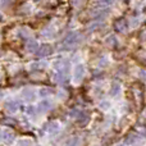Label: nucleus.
I'll list each match as a JSON object with an SVG mask.
<instances>
[{"mask_svg": "<svg viewBox=\"0 0 146 146\" xmlns=\"http://www.w3.org/2000/svg\"><path fill=\"white\" fill-rule=\"evenodd\" d=\"M83 77H85V67L83 64H77L73 69V82L74 83H80L82 82Z\"/></svg>", "mask_w": 146, "mask_h": 146, "instance_id": "nucleus-2", "label": "nucleus"}, {"mask_svg": "<svg viewBox=\"0 0 146 146\" xmlns=\"http://www.w3.org/2000/svg\"><path fill=\"white\" fill-rule=\"evenodd\" d=\"M80 3H82V0H80ZM76 4H78V0H76Z\"/></svg>", "mask_w": 146, "mask_h": 146, "instance_id": "nucleus-17", "label": "nucleus"}, {"mask_svg": "<svg viewBox=\"0 0 146 146\" xmlns=\"http://www.w3.org/2000/svg\"><path fill=\"white\" fill-rule=\"evenodd\" d=\"M115 27H117V30L118 31H126V28H127V22L124 19H119V21H117V23H115Z\"/></svg>", "mask_w": 146, "mask_h": 146, "instance_id": "nucleus-9", "label": "nucleus"}, {"mask_svg": "<svg viewBox=\"0 0 146 146\" xmlns=\"http://www.w3.org/2000/svg\"><path fill=\"white\" fill-rule=\"evenodd\" d=\"M50 101L49 100H42L41 103H38V106H37V110H40V111H45V110H48L49 108H50Z\"/></svg>", "mask_w": 146, "mask_h": 146, "instance_id": "nucleus-7", "label": "nucleus"}, {"mask_svg": "<svg viewBox=\"0 0 146 146\" xmlns=\"http://www.w3.org/2000/svg\"><path fill=\"white\" fill-rule=\"evenodd\" d=\"M119 92H121V85L117 83V82H114L113 85H111V87H110V95L111 96H117Z\"/></svg>", "mask_w": 146, "mask_h": 146, "instance_id": "nucleus-8", "label": "nucleus"}, {"mask_svg": "<svg viewBox=\"0 0 146 146\" xmlns=\"http://www.w3.org/2000/svg\"><path fill=\"white\" fill-rule=\"evenodd\" d=\"M100 106H101L103 109H108L109 106H110V103H109V101H103V103L100 104Z\"/></svg>", "mask_w": 146, "mask_h": 146, "instance_id": "nucleus-14", "label": "nucleus"}, {"mask_svg": "<svg viewBox=\"0 0 146 146\" xmlns=\"http://www.w3.org/2000/svg\"><path fill=\"white\" fill-rule=\"evenodd\" d=\"M26 49H27L28 53H37L38 51V44L36 42L35 40H28L27 45H26Z\"/></svg>", "mask_w": 146, "mask_h": 146, "instance_id": "nucleus-6", "label": "nucleus"}, {"mask_svg": "<svg viewBox=\"0 0 146 146\" xmlns=\"http://www.w3.org/2000/svg\"><path fill=\"white\" fill-rule=\"evenodd\" d=\"M44 66H45V63H42V62H36V63L30 64V68L31 69H40V68H42Z\"/></svg>", "mask_w": 146, "mask_h": 146, "instance_id": "nucleus-11", "label": "nucleus"}, {"mask_svg": "<svg viewBox=\"0 0 146 146\" xmlns=\"http://www.w3.org/2000/svg\"><path fill=\"white\" fill-rule=\"evenodd\" d=\"M51 53H53V49H51V46L42 45L41 48H38V51L36 54H37L38 56H49Z\"/></svg>", "mask_w": 146, "mask_h": 146, "instance_id": "nucleus-3", "label": "nucleus"}, {"mask_svg": "<svg viewBox=\"0 0 146 146\" xmlns=\"http://www.w3.org/2000/svg\"><path fill=\"white\" fill-rule=\"evenodd\" d=\"M140 77H141L142 80L146 81V72H145V71H141V72H140Z\"/></svg>", "mask_w": 146, "mask_h": 146, "instance_id": "nucleus-15", "label": "nucleus"}, {"mask_svg": "<svg viewBox=\"0 0 146 146\" xmlns=\"http://www.w3.org/2000/svg\"><path fill=\"white\" fill-rule=\"evenodd\" d=\"M1 99H3V92L0 91V100H1Z\"/></svg>", "mask_w": 146, "mask_h": 146, "instance_id": "nucleus-16", "label": "nucleus"}, {"mask_svg": "<svg viewBox=\"0 0 146 146\" xmlns=\"http://www.w3.org/2000/svg\"><path fill=\"white\" fill-rule=\"evenodd\" d=\"M22 96L26 99V100L32 101V100H35V98H36V92H35V90H32V88H25V90L22 91Z\"/></svg>", "mask_w": 146, "mask_h": 146, "instance_id": "nucleus-4", "label": "nucleus"}, {"mask_svg": "<svg viewBox=\"0 0 146 146\" xmlns=\"http://www.w3.org/2000/svg\"><path fill=\"white\" fill-rule=\"evenodd\" d=\"M58 128H59V124L53 122V123H50V126L48 127V132H55Z\"/></svg>", "mask_w": 146, "mask_h": 146, "instance_id": "nucleus-13", "label": "nucleus"}, {"mask_svg": "<svg viewBox=\"0 0 146 146\" xmlns=\"http://www.w3.org/2000/svg\"><path fill=\"white\" fill-rule=\"evenodd\" d=\"M50 94H51V90H50V88H48V87H42V88H40V90H38V95H40L41 98L49 96Z\"/></svg>", "mask_w": 146, "mask_h": 146, "instance_id": "nucleus-10", "label": "nucleus"}, {"mask_svg": "<svg viewBox=\"0 0 146 146\" xmlns=\"http://www.w3.org/2000/svg\"><path fill=\"white\" fill-rule=\"evenodd\" d=\"M81 41H82V36L78 32H72L64 38L63 46L64 48H73V46H77Z\"/></svg>", "mask_w": 146, "mask_h": 146, "instance_id": "nucleus-1", "label": "nucleus"}, {"mask_svg": "<svg viewBox=\"0 0 146 146\" xmlns=\"http://www.w3.org/2000/svg\"><path fill=\"white\" fill-rule=\"evenodd\" d=\"M5 108H7V110L9 111V113H15V111L18 110V108H19V103L15 101V100L8 101L7 105H5Z\"/></svg>", "mask_w": 146, "mask_h": 146, "instance_id": "nucleus-5", "label": "nucleus"}, {"mask_svg": "<svg viewBox=\"0 0 146 146\" xmlns=\"http://www.w3.org/2000/svg\"><path fill=\"white\" fill-rule=\"evenodd\" d=\"M99 3H100V7L106 8V7H110L114 3V0H99Z\"/></svg>", "mask_w": 146, "mask_h": 146, "instance_id": "nucleus-12", "label": "nucleus"}]
</instances>
